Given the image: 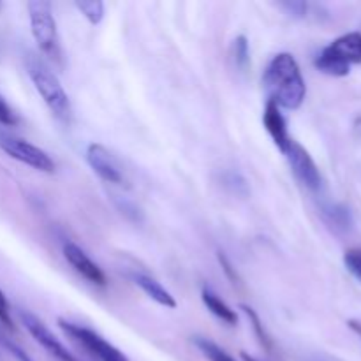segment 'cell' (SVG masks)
<instances>
[{"mask_svg": "<svg viewBox=\"0 0 361 361\" xmlns=\"http://www.w3.org/2000/svg\"><path fill=\"white\" fill-rule=\"evenodd\" d=\"M263 80L268 99L281 109H298L305 101V80L291 53L284 51L275 55L264 71Z\"/></svg>", "mask_w": 361, "mask_h": 361, "instance_id": "6da1fadb", "label": "cell"}, {"mask_svg": "<svg viewBox=\"0 0 361 361\" xmlns=\"http://www.w3.org/2000/svg\"><path fill=\"white\" fill-rule=\"evenodd\" d=\"M27 71L35 90L39 92L53 116H56L60 122H69L73 116V106L56 74L42 60L32 55L27 59Z\"/></svg>", "mask_w": 361, "mask_h": 361, "instance_id": "7a4b0ae2", "label": "cell"}, {"mask_svg": "<svg viewBox=\"0 0 361 361\" xmlns=\"http://www.w3.org/2000/svg\"><path fill=\"white\" fill-rule=\"evenodd\" d=\"M314 63L328 76H348L353 63H361V32H349L335 39L316 56Z\"/></svg>", "mask_w": 361, "mask_h": 361, "instance_id": "3957f363", "label": "cell"}, {"mask_svg": "<svg viewBox=\"0 0 361 361\" xmlns=\"http://www.w3.org/2000/svg\"><path fill=\"white\" fill-rule=\"evenodd\" d=\"M27 7L28 18H30V32L39 49L49 60L62 66V48H60L59 28L53 16L51 4L46 0H32L27 4Z\"/></svg>", "mask_w": 361, "mask_h": 361, "instance_id": "277c9868", "label": "cell"}, {"mask_svg": "<svg viewBox=\"0 0 361 361\" xmlns=\"http://www.w3.org/2000/svg\"><path fill=\"white\" fill-rule=\"evenodd\" d=\"M0 150L9 155L11 159H14V161L21 162V164L28 166L32 169H37V171L53 173L56 168L55 161L49 157L48 152L28 143L27 140L4 133V130H0Z\"/></svg>", "mask_w": 361, "mask_h": 361, "instance_id": "5b68a950", "label": "cell"}, {"mask_svg": "<svg viewBox=\"0 0 361 361\" xmlns=\"http://www.w3.org/2000/svg\"><path fill=\"white\" fill-rule=\"evenodd\" d=\"M59 326L62 328L69 337H73L74 341L80 342V344L99 361H129L120 349H116L111 342H108L104 337H101L97 331L90 330V328L71 323V321L62 319V317L59 319Z\"/></svg>", "mask_w": 361, "mask_h": 361, "instance_id": "8992f818", "label": "cell"}, {"mask_svg": "<svg viewBox=\"0 0 361 361\" xmlns=\"http://www.w3.org/2000/svg\"><path fill=\"white\" fill-rule=\"evenodd\" d=\"M284 155L298 182L312 192H319L321 187H323V176H321L319 169H317L316 162L310 157L309 152L298 141L291 140L284 150Z\"/></svg>", "mask_w": 361, "mask_h": 361, "instance_id": "52a82bcc", "label": "cell"}, {"mask_svg": "<svg viewBox=\"0 0 361 361\" xmlns=\"http://www.w3.org/2000/svg\"><path fill=\"white\" fill-rule=\"evenodd\" d=\"M20 319L23 323V326L27 328L28 334L32 335V338L39 345H42V349L48 351L53 358H56L59 361H78L71 355L69 349L49 331V328L37 316H34L32 312H27V310H20Z\"/></svg>", "mask_w": 361, "mask_h": 361, "instance_id": "ba28073f", "label": "cell"}, {"mask_svg": "<svg viewBox=\"0 0 361 361\" xmlns=\"http://www.w3.org/2000/svg\"><path fill=\"white\" fill-rule=\"evenodd\" d=\"M87 162L95 175L106 183H113V185H123L126 183V176L120 171L118 164L115 162L113 155L106 147L99 143L88 145L87 148Z\"/></svg>", "mask_w": 361, "mask_h": 361, "instance_id": "9c48e42d", "label": "cell"}, {"mask_svg": "<svg viewBox=\"0 0 361 361\" xmlns=\"http://www.w3.org/2000/svg\"><path fill=\"white\" fill-rule=\"evenodd\" d=\"M63 257L67 259V263L74 268L76 274H80L85 281H88L90 284L95 286H106V275L101 270L97 263L88 257V254L85 252L81 247H78L76 243L67 242L63 245Z\"/></svg>", "mask_w": 361, "mask_h": 361, "instance_id": "30bf717a", "label": "cell"}, {"mask_svg": "<svg viewBox=\"0 0 361 361\" xmlns=\"http://www.w3.org/2000/svg\"><path fill=\"white\" fill-rule=\"evenodd\" d=\"M263 126L264 129H267V133L270 134L275 147L284 154V150L288 148L289 141H291L293 137L289 136L288 133V123H286L284 115H282V109L279 108L274 101H270V99H268L267 106H264Z\"/></svg>", "mask_w": 361, "mask_h": 361, "instance_id": "8fae6325", "label": "cell"}, {"mask_svg": "<svg viewBox=\"0 0 361 361\" xmlns=\"http://www.w3.org/2000/svg\"><path fill=\"white\" fill-rule=\"evenodd\" d=\"M133 281L137 288H141V291L148 296L150 300H154L155 303H159L161 307L166 309H176V300L171 293L166 288H162L161 282L155 281L154 277L145 274H134Z\"/></svg>", "mask_w": 361, "mask_h": 361, "instance_id": "7c38bea8", "label": "cell"}, {"mask_svg": "<svg viewBox=\"0 0 361 361\" xmlns=\"http://www.w3.org/2000/svg\"><path fill=\"white\" fill-rule=\"evenodd\" d=\"M201 300H203L204 307H207V309L210 310L217 319H221L222 323L229 324V326H236V323H238L236 310H233L224 300L219 298V295H215L212 289L203 288V291H201Z\"/></svg>", "mask_w": 361, "mask_h": 361, "instance_id": "4fadbf2b", "label": "cell"}, {"mask_svg": "<svg viewBox=\"0 0 361 361\" xmlns=\"http://www.w3.org/2000/svg\"><path fill=\"white\" fill-rule=\"evenodd\" d=\"M323 215L326 219L328 224L331 228H335L337 231H349L353 228V215L349 212V208H345L344 204L338 203H330L323 207Z\"/></svg>", "mask_w": 361, "mask_h": 361, "instance_id": "5bb4252c", "label": "cell"}, {"mask_svg": "<svg viewBox=\"0 0 361 361\" xmlns=\"http://www.w3.org/2000/svg\"><path fill=\"white\" fill-rule=\"evenodd\" d=\"M194 345L200 349L201 355L208 361H238L235 356L229 355L226 349H222L221 345H217L214 341L207 337H194Z\"/></svg>", "mask_w": 361, "mask_h": 361, "instance_id": "9a60e30c", "label": "cell"}, {"mask_svg": "<svg viewBox=\"0 0 361 361\" xmlns=\"http://www.w3.org/2000/svg\"><path fill=\"white\" fill-rule=\"evenodd\" d=\"M74 6L90 25H99L104 18V4L101 0H78Z\"/></svg>", "mask_w": 361, "mask_h": 361, "instance_id": "2e32d148", "label": "cell"}, {"mask_svg": "<svg viewBox=\"0 0 361 361\" xmlns=\"http://www.w3.org/2000/svg\"><path fill=\"white\" fill-rule=\"evenodd\" d=\"M240 309H242L243 314L249 317L250 324H252L254 331H256V335H257V338H259L261 344H263L267 349H270V345H271L270 337H268L267 330H264V324L261 323V319H259V316L256 314V310H254L252 307H249V305H240Z\"/></svg>", "mask_w": 361, "mask_h": 361, "instance_id": "e0dca14e", "label": "cell"}, {"mask_svg": "<svg viewBox=\"0 0 361 361\" xmlns=\"http://www.w3.org/2000/svg\"><path fill=\"white\" fill-rule=\"evenodd\" d=\"M233 51H235L236 66L245 69L250 62V48L245 35H238V37L235 39V42H233Z\"/></svg>", "mask_w": 361, "mask_h": 361, "instance_id": "ac0fdd59", "label": "cell"}, {"mask_svg": "<svg viewBox=\"0 0 361 361\" xmlns=\"http://www.w3.org/2000/svg\"><path fill=\"white\" fill-rule=\"evenodd\" d=\"M18 123H20V116H18V113L11 108V104L6 101V97L0 94V126L16 127Z\"/></svg>", "mask_w": 361, "mask_h": 361, "instance_id": "d6986e66", "label": "cell"}, {"mask_svg": "<svg viewBox=\"0 0 361 361\" xmlns=\"http://www.w3.org/2000/svg\"><path fill=\"white\" fill-rule=\"evenodd\" d=\"M344 264L349 274L361 282V249H349L344 254Z\"/></svg>", "mask_w": 361, "mask_h": 361, "instance_id": "ffe728a7", "label": "cell"}, {"mask_svg": "<svg viewBox=\"0 0 361 361\" xmlns=\"http://www.w3.org/2000/svg\"><path fill=\"white\" fill-rule=\"evenodd\" d=\"M224 185L229 187L235 194H240V196H247L249 194V187H247L245 178L240 173H226Z\"/></svg>", "mask_w": 361, "mask_h": 361, "instance_id": "44dd1931", "label": "cell"}, {"mask_svg": "<svg viewBox=\"0 0 361 361\" xmlns=\"http://www.w3.org/2000/svg\"><path fill=\"white\" fill-rule=\"evenodd\" d=\"M281 7L295 18H305L309 13V4L302 0H288V2H282Z\"/></svg>", "mask_w": 361, "mask_h": 361, "instance_id": "7402d4cb", "label": "cell"}, {"mask_svg": "<svg viewBox=\"0 0 361 361\" xmlns=\"http://www.w3.org/2000/svg\"><path fill=\"white\" fill-rule=\"evenodd\" d=\"M0 342H2L4 348H6L7 351H9L11 355H13L18 361H34V360L30 358V356L27 355V353L23 351V349L18 348V345L14 344V342H11L9 338H6V337H2V335H0Z\"/></svg>", "mask_w": 361, "mask_h": 361, "instance_id": "603a6c76", "label": "cell"}, {"mask_svg": "<svg viewBox=\"0 0 361 361\" xmlns=\"http://www.w3.org/2000/svg\"><path fill=\"white\" fill-rule=\"evenodd\" d=\"M0 323L6 324L7 328H13V319H11L9 303H7L6 295L0 291Z\"/></svg>", "mask_w": 361, "mask_h": 361, "instance_id": "cb8c5ba5", "label": "cell"}, {"mask_svg": "<svg viewBox=\"0 0 361 361\" xmlns=\"http://www.w3.org/2000/svg\"><path fill=\"white\" fill-rule=\"evenodd\" d=\"M242 361H259V360L252 358V356L247 355V353H242Z\"/></svg>", "mask_w": 361, "mask_h": 361, "instance_id": "d4e9b609", "label": "cell"}, {"mask_svg": "<svg viewBox=\"0 0 361 361\" xmlns=\"http://www.w3.org/2000/svg\"><path fill=\"white\" fill-rule=\"evenodd\" d=\"M316 361H321V360H316Z\"/></svg>", "mask_w": 361, "mask_h": 361, "instance_id": "484cf974", "label": "cell"}]
</instances>
